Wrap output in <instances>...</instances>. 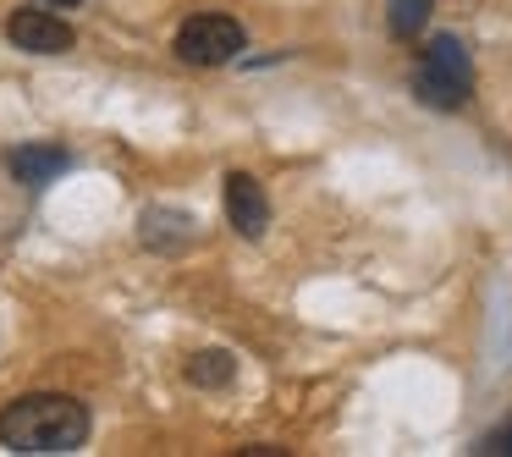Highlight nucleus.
Segmentation results:
<instances>
[{
  "label": "nucleus",
  "mask_w": 512,
  "mask_h": 457,
  "mask_svg": "<svg viewBox=\"0 0 512 457\" xmlns=\"http://www.w3.org/2000/svg\"><path fill=\"white\" fill-rule=\"evenodd\" d=\"M34 6H78V0H34Z\"/></svg>",
  "instance_id": "10"
},
{
  "label": "nucleus",
  "mask_w": 512,
  "mask_h": 457,
  "mask_svg": "<svg viewBox=\"0 0 512 457\" xmlns=\"http://www.w3.org/2000/svg\"><path fill=\"white\" fill-rule=\"evenodd\" d=\"M226 221L243 237H265V226H270V199L248 171H232V177H226Z\"/></svg>",
  "instance_id": "5"
},
{
  "label": "nucleus",
  "mask_w": 512,
  "mask_h": 457,
  "mask_svg": "<svg viewBox=\"0 0 512 457\" xmlns=\"http://www.w3.org/2000/svg\"><path fill=\"white\" fill-rule=\"evenodd\" d=\"M6 166H12V177L23 182V188H45V182H56L61 171L72 166V155L61 144H23L6 155Z\"/></svg>",
  "instance_id": "6"
},
{
  "label": "nucleus",
  "mask_w": 512,
  "mask_h": 457,
  "mask_svg": "<svg viewBox=\"0 0 512 457\" xmlns=\"http://www.w3.org/2000/svg\"><path fill=\"white\" fill-rule=\"evenodd\" d=\"M424 17H430V0H391V6H386V28L397 39L424 34Z\"/></svg>",
  "instance_id": "8"
},
{
  "label": "nucleus",
  "mask_w": 512,
  "mask_h": 457,
  "mask_svg": "<svg viewBox=\"0 0 512 457\" xmlns=\"http://www.w3.org/2000/svg\"><path fill=\"white\" fill-rule=\"evenodd\" d=\"M243 50V23L226 12H199L177 28V56L188 67H226Z\"/></svg>",
  "instance_id": "3"
},
{
  "label": "nucleus",
  "mask_w": 512,
  "mask_h": 457,
  "mask_svg": "<svg viewBox=\"0 0 512 457\" xmlns=\"http://www.w3.org/2000/svg\"><path fill=\"white\" fill-rule=\"evenodd\" d=\"M413 94L430 111H463L468 94H474V61H468V45L457 34H435L424 45V61L413 72Z\"/></svg>",
  "instance_id": "2"
},
{
  "label": "nucleus",
  "mask_w": 512,
  "mask_h": 457,
  "mask_svg": "<svg viewBox=\"0 0 512 457\" xmlns=\"http://www.w3.org/2000/svg\"><path fill=\"white\" fill-rule=\"evenodd\" d=\"M6 39H12L17 50H28V56H67V50L78 45L72 23L61 12H50V6H23V12H12L6 17Z\"/></svg>",
  "instance_id": "4"
},
{
  "label": "nucleus",
  "mask_w": 512,
  "mask_h": 457,
  "mask_svg": "<svg viewBox=\"0 0 512 457\" xmlns=\"http://www.w3.org/2000/svg\"><path fill=\"white\" fill-rule=\"evenodd\" d=\"M89 441V408L67 391H28L0 408V446L23 457L78 452Z\"/></svg>",
  "instance_id": "1"
},
{
  "label": "nucleus",
  "mask_w": 512,
  "mask_h": 457,
  "mask_svg": "<svg viewBox=\"0 0 512 457\" xmlns=\"http://www.w3.org/2000/svg\"><path fill=\"white\" fill-rule=\"evenodd\" d=\"M188 386H204V391H221V386H232V375H237V358L226 353V347H204V353H193L188 358Z\"/></svg>",
  "instance_id": "7"
},
{
  "label": "nucleus",
  "mask_w": 512,
  "mask_h": 457,
  "mask_svg": "<svg viewBox=\"0 0 512 457\" xmlns=\"http://www.w3.org/2000/svg\"><path fill=\"white\" fill-rule=\"evenodd\" d=\"M490 452H512V424L501 435H490Z\"/></svg>",
  "instance_id": "9"
}]
</instances>
